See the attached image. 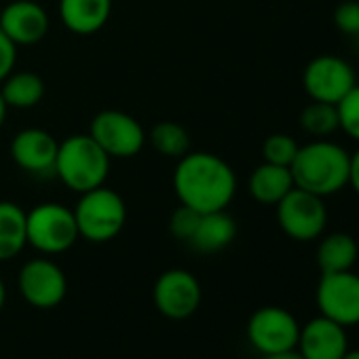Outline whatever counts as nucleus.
<instances>
[{
	"label": "nucleus",
	"instance_id": "obj_26",
	"mask_svg": "<svg viewBox=\"0 0 359 359\" xmlns=\"http://www.w3.org/2000/svg\"><path fill=\"white\" fill-rule=\"evenodd\" d=\"M199 220H201V214L197 210L180 203V208L169 218V231L177 241H187L189 243L193 239L195 231H197Z\"/></svg>",
	"mask_w": 359,
	"mask_h": 359
},
{
	"label": "nucleus",
	"instance_id": "obj_6",
	"mask_svg": "<svg viewBox=\"0 0 359 359\" xmlns=\"http://www.w3.org/2000/svg\"><path fill=\"white\" fill-rule=\"evenodd\" d=\"M275 208L277 222L290 239L306 243L323 235L327 224V210L323 197L294 187Z\"/></svg>",
	"mask_w": 359,
	"mask_h": 359
},
{
	"label": "nucleus",
	"instance_id": "obj_13",
	"mask_svg": "<svg viewBox=\"0 0 359 359\" xmlns=\"http://www.w3.org/2000/svg\"><path fill=\"white\" fill-rule=\"evenodd\" d=\"M60 142L45 129H24L11 142V158L32 175H55Z\"/></svg>",
	"mask_w": 359,
	"mask_h": 359
},
{
	"label": "nucleus",
	"instance_id": "obj_16",
	"mask_svg": "<svg viewBox=\"0 0 359 359\" xmlns=\"http://www.w3.org/2000/svg\"><path fill=\"white\" fill-rule=\"evenodd\" d=\"M112 11V0H60L62 24L79 34L89 36L106 26Z\"/></svg>",
	"mask_w": 359,
	"mask_h": 359
},
{
	"label": "nucleus",
	"instance_id": "obj_27",
	"mask_svg": "<svg viewBox=\"0 0 359 359\" xmlns=\"http://www.w3.org/2000/svg\"><path fill=\"white\" fill-rule=\"evenodd\" d=\"M334 24L346 36H355L359 32V3L357 0H344V3H340L336 7Z\"/></svg>",
	"mask_w": 359,
	"mask_h": 359
},
{
	"label": "nucleus",
	"instance_id": "obj_31",
	"mask_svg": "<svg viewBox=\"0 0 359 359\" xmlns=\"http://www.w3.org/2000/svg\"><path fill=\"white\" fill-rule=\"evenodd\" d=\"M7 104H5V100H3V95H0V127H3V123H5V118H7Z\"/></svg>",
	"mask_w": 359,
	"mask_h": 359
},
{
	"label": "nucleus",
	"instance_id": "obj_17",
	"mask_svg": "<svg viewBox=\"0 0 359 359\" xmlns=\"http://www.w3.org/2000/svg\"><path fill=\"white\" fill-rule=\"evenodd\" d=\"M235 237H237L235 218L226 210H220V212L201 214L197 231L189 243L201 254H216L229 248L235 241Z\"/></svg>",
	"mask_w": 359,
	"mask_h": 359
},
{
	"label": "nucleus",
	"instance_id": "obj_23",
	"mask_svg": "<svg viewBox=\"0 0 359 359\" xmlns=\"http://www.w3.org/2000/svg\"><path fill=\"white\" fill-rule=\"evenodd\" d=\"M300 127L315 140H325L327 135L340 129L336 106L323 102H311L300 114Z\"/></svg>",
	"mask_w": 359,
	"mask_h": 359
},
{
	"label": "nucleus",
	"instance_id": "obj_5",
	"mask_svg": "<svg viewBox=\"0 0 359 359\" xmlns=\"http://www.w3.org/2000/svg\"><path fill=\"white\" fill-rule=\"evenodd\" d=\"M26 233L28 245L45 256L68 252L81 237L74 212L62 203H41L26 212Z\"/></svg>",
	"mask_w": 359,
	"mask_h": 359
},
{
	"label": "nucleus",
	"instance_id": "obj_25",
	"mask_svg": "<svg viewBox=\"0 0 359 359\" xmlns=\"http://www.w3.org/2000/svg\"><path fill=\"white\" fill-rule=\"evenodd\" d=\"M338 127L355 142H359V85H355L338 104Z\"/></svg>",
	"mask_w": 359,
	"mask_h": 359
},
{
	"label": "nucleus",
	"instance_id": "obj_2",
	"mask_svg": "<svg viewBox=\"0 0 359 359\" xmlns=\"http://www.w3.org/2000/svg\"><path fill=\"white\" fill-rule=\"evenodd\" d=\"M351 154L336 142L315 140L298 148L290 171L294 187L317 197H330L348 187Z\"/></svg>",
	"mask_w": 359,
	"mask_h": 359
},
{
	"label": "nucleus",
	"instance_id": "obj_28",
	"mask_svg": "<svg viewBox=\"0 0 359 359\" xmlns=\"http://www.w3.org/2000/svg\"><path fill=\"white\" fill-rule=\"evenodd\" d=\"M18 64V45L0 30V83H3Z\"/></svg>",
	"mask_w": 359,
	"mask_h": 359
},
{
	"label": "nucleus",
	"instance_id": "obj_14",
	"mask_svg": "<svg viewBox=\"0 0 359 359\" xmlns=\"http://www.w3.org/2000/svg\"><path fill=\"white\" fill-rule=\"evenodd\" d=\"M0 30L18 47L36 45L49 32V15L34 0H13L0 9Z\"/></svg>",
	"mask_w": 359,
	"mask_h": 359
},
{
	"label": "nucleus",
	"instance_id": "obj_11",
	"mask_svg": "<svg viewBox=\"0 0 359 359\" xmlns=\"http://www.w3.org/2000/svg\"><path fill=\"white\" fill-rule=\"evenodd\" d=\"M302 85L313 102L336 106L357 85V76L346 60L336 55H319L306 64Z\"/></svg>",
	"mask_w": 359,
	"mask_h": 359
},
{
	"label": "nucleus",
	"instance_id": "obj_1",
	"mask_svg": "<svg viewBox=\"0 0 359 359\" xmlns=\"http://www.w3.org/2000/svg\"><path fill=\"white\" fill-rule=\"evenodd\" d=\"M173 189L182 205L199 214L226 210L237 193L233 167L214 152H187L177 158Z\"/></svg>",
	"mask_w": 359,
	"mask_h": 359
},
{
	"label": "nucleus",
	"instance_id": "obj_4",
	"mask_svg": "<svg viewBox=\"0 0 359 359\" xmlns=\"http://www.w3.org/2000/svg\"><path fill=\"white\" fill-rule=\"evenodd\" d=\"M72 212L79 235L91 243L112 241L127 222V205L123 197L106 187L83 193Z\"/></svg>",
	"mask_w": 359,
	"mask_h": 359
},
{
	"label": "nucleus",
	"instance_id": "obj_10",
	"mask_svg": "<svg viewBox=\"0 0 359 359\" xmlns=\"http://www.w3.org/2000/svg\"><path fill=\"white\" fill-rule=\"evenodd\" d=\"M201 283L184 269L165 271L152 287V300L158 313L173 321H184L193 317L201 304Z\"/></svg>",
	"mask_w": 359,
	"mask_h": 359
},
{
	"label": "nucleus",
	"instance_id": "obj_15",
	"mask_svg": "<svg viewBox=\"0 0 359 359\" xmlns=\"http://www.w3.org/2000/svg\"><path fill=\"white\" fill-rule=\"evenodd\" d=\"M296 351L302 359H342L348 353L344 327L323 315L300 325Z\"/></svg>",
	"mask_w": 359,
	"mask_h": 359
},
{
	"label": "nucleus",
	"instance_id": "obj_36",
	"mask_svg": "<svg viewBox=\"0 0 359 359\" xmlns=\"http://www.w3.org/2000/svg\"><path fill=\"white\" fill-rule=\"evenodd\" d=\"M357 3H359V0H357Z\"/></svg>",
	"mask_w": 359,
	"mask_h": 359
},
{
	"label": "nucleus",
	"instance_id": "obj_20",
	"mask_svg": "<svg viewBox=\"0 0 359 359\" xmlns=\"http://www.w3.org/2000/svg\"><path fill=\"white\" fill-rule=\"evenodd\" d=\"M26 245V212L13 201H0V260L15 258Z\"/></svg>",
	"mask_w": 359,
	"mask_h": 359
},
{
	"label": "nucleus",
	"instance_id": "obj_19",
	"mask_svg": "<svg viewBox=\"0 0 359 359\" xmlns=\"http://www.w3.org/2000/svg\"><path fill=\"white\" fill-rule=\"evenodd\" d=\"M0 95H3L7 108L28 110L41 104L45 97V83L39 74L26 70H13L3 83H0Z\"/></svg>",
	"mask_w": 359,
	"mask_h": 359
},
{
	"label": "nucleus",
	"instance_id": "obj_29",
	"mask_svg": "<svg viewBox=\"0 0 359 359\" xmlns=\"http://www.w3.org/2000/svg\"><path fill=\"white\" fill-rule=\"evenodd\" d=\"M348 187L359 197V148L351 154V169H348Z\"/></svg>",
	"mask_w": 359,
	"mask_h": 359
},
{
	"label": "nucleus",
	"instance_id": "obj_32",
	"mask_svg": "<svg viewBox=\"0 0 359 359\" xmlns=\"http://www.w3.org/2000/svg\"><path fill=\"white\" fill-rule=\"evenodd\" d=\"M5 302H7V287H5L3 279H0V311H3Z\"/></svg>",
	"mask_w": 359,
	"mask_h": 359
},
{
	"label": "nucleus",
	"instance_id": "obj_12",
	"mask_svg": "<svg viewBox=\"0 0 359 359\" xmlns=\"http://www.w3.org/2000/svg\"><path fill=\"white\" fill-rule=\"evenodd\" d=\"M24 300L36 309H53L62 304L68 292L64 271L49 258L28 260L18 277Z\"/></svg>",
	"mask_w": 359,
	"mask_h": 359
},
{
	"label": "nucleus",
	"instance_id": "obj_22",
	"mask_svg": "<svg viewBox=\"0 0 359 359\" xmlns=\"http://www.w3.org/2000/svg\"><path fill=\"white\" fill-rule=\"evenodd\" d=\"M146 142L167 158H182L187 152H191V135L189 131L173 121H161L156 123L150 133L146 135Z\"/></svg>",
	"mask_w": 359,
	"mask_h": 359
},
{
	"label": "nucleus",
	"instance_id": "obj_21",
	"mask_svg": "<svg viewBox=\"0 0 359 359\" xmlns=\"http://www.w3.org/2000/svg\"><path fill=\"white\" fill-rule=\"evenodd\" d=\"M359 248L357 241L346 233H332L321 239L317 248V264L321 273L351 271L357 262Z\"/></svg>",
	"mask_w": 359,
	"mask_h": 359
},
{
	"label": "nucleus",
	"instance_id": "obj_9",
	"mask_svg": "<svg viewBox=\"0 0 359 359\" xmlns=\"http://www.w3.org/2000/svg\"><path fill=\"white\" fill-rule=\"evenodd\" d=\"M319 315L340 323L342 327L359 325V275L351 271L321 273L315 292Z\"/></svg>",
	"mask_w": 359,
	"mask_h": 359
},
{
	"label": "nucleus",
	"instance_id": "obj_18",
	"mask_svg": "<svg viewBox=\"0 0 359 359\" xmlns=\"http://www.w3.org/2000/svg\"><path fill=\"white\" fill-rule=\"evenodd\" d=\"M248 189L258 203L277 205L294 189V177L290 167H281L264 161L252 171Z\"/></svg>",
	"mask_w": 359,
	"mask_h": 359
},
{
	"label": "nucleus",
	"instance_id": "obj_7",
	"mask_svg": "<svg viewBox=\"0 0 359 359\" xmlns=\"http://www.w3.org/2000/svg\"><path fill=\"white\" fill-rule=\"evenodd\" d=\"M300 336V323L281 306H262L248 321V340L260 355L294 351Z\"/></svg>",
	"mask_w": 359,
	"mask_h": 359
},
{
	"label": "nucleus",
	"instance_id": "obj_34",
	"mask_svg": "<svg viewBox=\"0 0 359 359\" xmlns=\"http://www.w3.org/2000/svg\"><path fill=\"white\" fill-rule=\"evenodd\" d=\"M353 41H355V47H357V51H359V32L355 34V36H351Z\"/></svg>",
	"mask_w": 359,
	"mask_h": 359
},
{
	"label": "nucleus",
	"instance_id": "obj_35",
	"mask_svg": "<svg viewBox=\"0 0 359 359\" xmlns=\"http://www.w3.org/2000/svg\"><path fill=\"white\" fill-rule=\"evenodd\" d=\"M0 9H3V7H0Z\"/></svg>",
	"mask_w": 359,
	"mask_h": 359
},
{
	"label": "nucleus",
	"instance_id": "obj_33",
	"mask_svg": "<svg viewBox=\"0 0 359 359\" xmlns=\"http://www.w3.org/2000/svg\"><path fill=\"white\" fill-rule=\"evenodd\" d=\"M342 359H359V348H357V351H351V348H348V353H346Z\"/></svg>",
	"mask_w": 359,
	"mask_h": 359
},
{
	"label": "nucleus",
	"instance_id": "obj_24",
	"mask_svg": "<svg viewBox=\"0 0 359 359\" xmlns=\"http://www.w3.org/2000/svg\"><path fill=\"white\" fill-rule=\"evenodd\" d=\"M298 142L287 135V133H273L264 140L262 144V156L266 163L273 165H281V167H290L296 152H298Z\"/></svg>",
	"mask_w": 359,
	"mask_h": 359
},
{
	"label": "nucleus",
	"instance_id": "obj_30",
	"mask_svg": "<svg viewBox=\"0 0 359 359\" xmlns=\"http://www.w3.org/2000/svg\"><path fill=\"white\" fill-rule=\"evenodd\" d=\"M262 359H302V355L294 348V351H285V353H277V355H262Z\"/></svg>",
	"mask_w": 359,
	"mask_h": 359
},
{
	"label": "nucleus",
	"instance_id": "obj_8",
	"mask_svg": "<svg viewBox=\"0 0 359 359\" xmlns=\"http://www.w3.org/2000/svg\"><path fill=\"white\" fill-rule=\"evenodd\" d=\"M89 135L110 158H131L140 154L146 144L144 127L127 112L102 110L93 116Z\"/></svg>",
	"mask_w": 359,
	"mask_h": 359
},
{
	"label": "nucleus",
	"instance_id": "obj_3",
	"mask_svg": "<svg viewBox=\"0 0 359 359\" xmlns=\"http://www.w3.org/2000/svg\"><path fill=\"white\" fill-rule=\"evenodd\" d=\"M110 156L89 133H76L60 142L55 158V175L62 182L83 195L106 184L110 173Z\"/></svg>",
	"mask_w": 359,
	"mask_h": 359
}]
</instances>
